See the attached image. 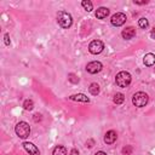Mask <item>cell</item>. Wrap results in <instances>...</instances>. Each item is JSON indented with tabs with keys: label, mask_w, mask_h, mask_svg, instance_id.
<instances>
[{
	"label": "cell",
	"mask_w": 155,
	"mask_h": 155,
	"mask_svg": "<svg viewBox=\"0 0 155 155\" xmlns=\"http://www.w3.org/2000/svg\"><path fill=\"white\" fill-rule=\"evenodd\" d=\"M133 2L136 5H145V4H148V0H144V1H137V0H134Z\"/></svg>",
	"instance_id": "cell-23"
},
{
	"label": "cell",
	"mask_w": 155,
	"mask_h": 155,
	"mask_svg": "<svg viewBox=\"0 0 155 155\" xmlns=\"http://www.w3.org/2000/svg\"><path fill=\"white\" fill-rule=\"evenodd\" d=\"M57 22L62 28L67 29L73 24V17L70 13H68L65 11H59L57 13Z\"/></svg>",
	"instance_id": "cell-1"
},
{
	"label": "cell",
	"mask_w": 155,
	"mask_h": 155,
	"mask_svg": "<svg viewBox=\"0 0 155 155\" xmlns=\"http://www.w3.org/2000/svg\"><path fill=\"white\" fill-rule=\"evenodd\" d=\"M102 69H103L102 63H101V62H97V61L90 62V63L86 65V70H87L90 74H97V73H99Z\"/></svg>",
	"instance_id": "cell-7"
},
{
	"label": "cell",
	"mask_w": 155,
	"mask_h": 155,
	"mask_svg": "<svg viewBox=\"0 0 155 155\" xmlns=\"http://www.w3.org/2000/svg\"><path fill=\"white\" fill-rule=\"evenodd\" d=\"M52 155H67V148L63 147V145H57L53 149Z\"/></svg>",
	"instance_id": "cell-14"
},
{
	"label": "cell",
	"mask_w": 155,
	"mask_h": 155,
	"mask_svg": "<svg viewBox=\"0 0 155 155\" xmlns=\"http://www.w3.org/2000/svg\"><path fill=\"white\" fill-rule=\"evenodd\" d=\"M94 155H107V154H105L104 151H97V153H96Z\"/></svg>",
	"instance_id": "cell-27"
},
{
	"label": "cell",
	"mask_w": 155,
	"mask_h": 155,
	"mask_svg": "<svg viewBox=\"0 0 155 155\" xmlns=\"http://www.w3.org/2000/svg\"><path fill=\"white\" fill-rule=\"evenodd\" d=\"M4 39H5V45H6V46H10V44H11V40H10V36H8V34H5V35H4Z\"/></svg>",
	"instance_id": "cell-22"
},
{
	"label": "cell",
	"mask_w": 155,
	"mask_h": 155,
	"mask_svg": "<svg viewBox=\"0 0 155 155\" xmlns=\"http://www.w3.org/2000/svg\"><path fill=\"white\" fill-rule=\"evenodd\" d=\"M68 79H69V81L73 82V84H78V82H79V78H76V75H74L73 73H70V74L68 75Z\"/></svg>",
	"instance_id": "cell-20"
},
{
	"label": "cell",
	"mask_w": 155,
	"mask_h": 155,
	"mask_svg": "<svg viewBox=\"0 0 155 155\" xmlns=\"http://www.w3.org/2000/svg\"><path fill=\"white\" fill-rule=\"evenodd\" d=\"M138 25H139L142 29H147V28L149 27V22H148V19H147V18L142 17V18L138 21Z\"/></svg>",
	"instance_id": "cell-19"
},
{
	"label": "cell",
	"mask_w": 155,
	"mask_h": 155,
	"mask_svg": "<svg viewBox=\"0 0 155 155\" xmlns=\"http://www.w3.org/2000/svg\"><path fill=\"white\" fill-rule=\"evenodd\" d=\"M88 91H90V93L92 96H97L99 93V85L97 82H92L90 85V87H88Z\"/></svg>",
	"instance_id": "cell-15"
},
{
	"label": "cell",
	"mask_w": 155,
	"mask_h": 155,
	"mask_svg": "<svg viewBox=\"0 0 155 155\" xmlns=\"http://www.w3.org/2000/svg\"><path fill=\"white\" fill-rule=\"evenodd\" d=\"M116 139H117V134L114 130H110L104 134V143L105 144H113Z\"/></svg>",
	"instance_id": "cell-9"
},
{
	"label": "cell",
	"mask_w": 155,
	"mask_h": 155,
	"mask_svg": "<svg viewBox=\"0 0 155 155\" xmlns=\"http://www.w3.org/2000/svg\"><path fill=\"white\" fill-rule=\"evenodd\" d=\"M143 63L147 67H151L155 64V54L154 53H147L143 58Z\"/></svg>",
	"instance_id": "cell-13"
},
{
	"label": "cell",
	"mask_w": 155,
	"mask_h": 155,
	"mask_svg": "<svg viewBox=\"0 0 155 155\" xmlns=\"http://www.w3.org/2000/svg\"><path fill=\"white\" fill-rule=\"evenodd\" d=\"M69 99L71 101H76V102H82V103H88L90 98L87 96H85L84 93H76V94H71L69 96Z\"/></svg>",
	"instance_id": "cell-11"
},
{
	"label": "cell",
	"mask_w": 155,
	"mask_h": 155,
	"mask_svg": "<svg viewBox=\"0 0 155 155\" xmlns=\"http://www.w3.org/2000/svg\"><path fill=\"white\" fill-rule=\"evenodd\" d=\"M126 19H127V17H126L125 13H122V12H116L115 15L111 16L110 22H111L113 25H115V27H120V25H122V24L126 22Z\"/></svg>",
	"instance_id": "cell-6"
},
{
	"label": "cell",
	"mask_w": 155,
	"mask_h": 155,
	"mask_svg": "<svg viewBox=\"0 0 155 155\" xmlns=\"http://www.w3.org/2000/svg\"><path fill=\"white\" fill-rule=\"evenodd\" d=\"M23 108H24L25 110H28V111L33 110V108H34V102H33L31 99H25V101L23 102Z\"/></svg>",
	"instance_id": "cell-18"
},
{
	"label": "cell",
	"mask_w": 155,
	"mask_h": 155,
	"mask_svg": "<svg viewBox=\"0 0 155 155\" xmlns=\"http://www.w3.org/2000/svg\"><path fill=\"white\" fill-rule=\"evenodd\" d=\"M113 101H114V103H115V104H122V103H124V101H125V96H124L122 93L117 92V93H115V94H114Z\"/></svg>",
	"instance_id": "cell-16"
},
{
	"label": "cell",
	"mask_w": 155,
	"mask_h": 155,
	"mask_svg": "<svg viewBox=\"0 0 155 155\" xmlns=\"http://www.w3.org/2000/svg\"><path fill=\"white\" fill-rule=\"evenodd\" d=\"M103 48H104V45H103V42H102L101 40H93V41H91L90 45H88V51H90L92 54H98V53H101V52L103 51Z\"/></svg>",
	"instance_id": "cell-5"
},
{
	"label": "cell",
	"mask_w": 155,
	"mask_h": 155,
	"mask_svg": "<svg viewBox=\"0 0 155 155\" xmlns=\"http://www.w3.org/2000/svg\"><path fill=\"white\" fill-rule=\"evenodd\" d=\"M132 151H133V148H132L131 145H126V147L122 149V154H124V155H130Z\"/></svg>",
	"instance_id": "cell-21"
},
{
	"label": "cell",
	"mask_w": 155,
	"mask_h": 155,
	"mask_svg": "<svg viewBox=\"0 0 155 155\" xmlns=\"http://www.w3.org/2000/svg\"><path fill=\"white\" fill-rule=\"evenodd\" d=\"M108 15H109V8L107 7H98L96 11V18L98 19H104L108 17Z\"/></svg>",
	"instance_id": "cell-12"
},
{
	"label": "cell",
	"mask_w": 155,
	"mask_h": 155,
	"mask_svg": "<svg viewBox=\"0 0 155 155\" xmlns=\"http://www.w3.org/2000/svg\"><path fill=\"white\" fill-rule=\"evenodd\" d=\"M70 155H79V151H78V149H71V151H70Z\"/></svg>",
	"instance_id": "cell-25"
},
{
	"label": "cell",
	"mask_w": 155,
	"mask_h": 155,
	"mask_svg": "<svg viewBox=\"0 0 155 155\" xmlns=\"http://www.w3.org/2000/svg\"><path fill=\"white\" fill-rule=\"evenodd\" d=\"M121 36L126 40H131L136 36V29L133 27H128V28H126L121 31Z\"/></svg>",
	"instance_id": "cell-10"
},
{
	"label": "cell",
	"mask_w": 155,
	"mask_h": 155,
	"mask_svg": "<svg viewBox=\"0 0 155 155\" xmlns=\"http://www.w3.org/2000/svg\"><path fill=\"white\" fill-rule=\"evenodd\" d=\"M81 6L87 11V12H91L93 10V4L90 1V0H84L81 1Z\"/></svg>",
	"instance_id": "cell-17"
},
{
	"label": "cell",
	"mask_w": 155,
	"mask_h": 155,
	"mask_svg": "<svg viewBox=\"0 0 155 155\" xmlns=\"http://www.w3.org/2000/svg\"><path fill=\"white\" fill-rule=\"evenodd\" d=\"M23 148L27 153H29V155H40V150L38 149L36 145H34L30 142H24L23 143Z\"/></svg>",
	"instance_id": "cell-8"
},
{
	"label": "cell",
	"mask_w": 155,
	"mask_h": 155,
	"mask_svg": "<svg viewBox=\"0 0 155 155\" xmlns=\"http://www.w3.org/2000/svg\"><path fill=\"white\" fill-rule=\"evenodd\" d=\"M150 36H151V39H154V40H155V28H154V29H151V31H150Z\"/></svg>",
	"instance_id": "cell-26"
},
{
	"label": "cell",
	"mask_w": 155,
	"mask_h": 155,
	"mask_svg": "<svg viewBox=\"0 0 155 155\" xmlns=\"http://www.w3.org/2000/svg\"><path fill=\"white\" fill-rule=\"evenodd\" d=\"M15 132L19 138L25 139L30 134V126L25 121H19L15 127Z\"/></svg>",
	"instance_id": "cell-2"
},
{
	"label": "cell",
	"mask_w": 155,
	"mask_h": 155,
	"mask_svg": "<svg viewBox=\"0 0 155 155\" xmlns=\"http://www.w3.org/2000/svg\"><path fill=\"white\" fill-rule=\"evenodd\" d=\"M86 147H88V148H92V147H93V140H92V139H90V140L86 143Z\"/></svg>",
	"instance_id": "cell-24"
},
{
	"label": "cell",
	"mask_w": 155,
	"mask_h": 155,
	"mask_svg": "<svg viewBox=\"0 0 155 155\" xmlns=\"http://www.w3.org/2000/svg\"><path fill=\"white\" fill-rule=\"evenodd\" d=\"M131 80H132L131 74H130L128 71H125V70L117 73V74H116V78H115L116 85H117L119 87H127V86L131 84Z\"/></svg>",
	"instance_id": "cell-3"
},
{
	"label": "cell",
	"mask_w": 155,
	"mask_h": 155,
	"mask_svg": "<svg viewBox=\"0 0 155 155\" xmlns=\"http://www.w3.org/2000/svg\"><path fill=\"white\" fill-rule=\"evenodd\" d=\"M148 99H149L148 94H147L145 92L139 91V92H136V93L133 94V97H132V103H133L134 107L142 108V107H145V104L148 103Z\"/></svg>",
	"instance_id": "cell-4"
}]
</instances>
